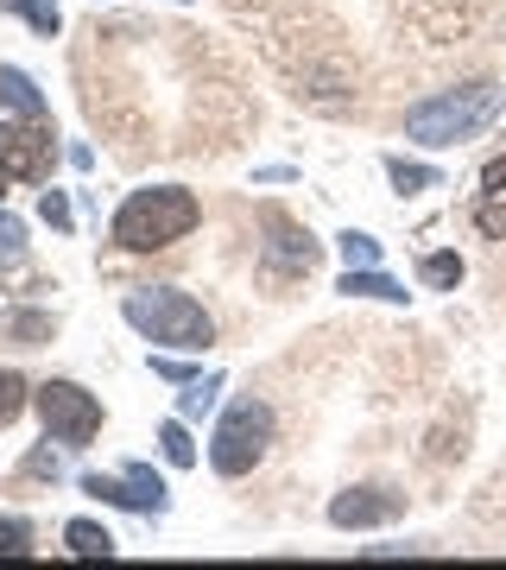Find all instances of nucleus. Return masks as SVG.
Returning a JSON list of instances; mask_svg holds the SVG:
<instances>
[{
  "label": "nucleus",
  "mask_w": 506,
  "mask_h": 570,
  "mask_svg": "<svg viewBox=\"0 0 506 570\" xmlns=\"http://www.w3.org/2000/svg\"><path fill=\"white\" fill-rule=\"evenodd\" d=\"M44 223H58V228H70V204H63V197H58V190H44Z\"/></svg>",
  "instance_id": "4be33fe9"
},
{
  "label": "nucleus",
  "mask_w": 506,
  "mask_h": 570,
  "mask_svg": "<svg viewBox=\"0 0 506 570\" xmlns=\"http://www.w3.org/2000/svg\"><path fill=\"white\" fill-rule=\"evenodd\" d=\"M20 254H26V228L13 216H0V266H20Z\"/></svg>",
  "instance_id": "aec40b11"
},
{
  "label": "nucleus",
  "mask_w": 506,
  "mask_h": 570,
  "mask_svg": "<svg viewBox=\"0 0 506 570\" xmlns=\"http://www.w3.org/2000/svg\"><path fill=\"white\" fill-rule=\"evenodd\" d=\"M197 197L190 190H178V184H165V190H133L121 204V216H115V242L127 247V254H152V247H171L183 242L190 228H197Z\"/></svg>",
  "instance_id": "f257e3e1"
},
{
  "label": "nucleus",
  "mask_w": 506,
  "mask_h": 570,
  "mask_svg": "<svg viewBox=\"0 0 506 570\" xmlns=\"http://www.w3.org/2000/svg\"><path fill=\"white\" fill-rule=\"evenodd\" d=\"M399 494H386V489H348L329 501V520L336 527H386V520H399Z\"/></svg>",
  "instance_id": "6e6552de"
},
{
  "label": "nucleus",
  "mask_w": 506,
  "mask_h": 570,
  "mask_svg": "<svg viewBox=\"0 0 506 570\" xmlns=\"http://www.w3.org/2000/svg\"><path fill=\"white\" fill-rule=\"evenodd\" d=\"M32 551V527L26 520H0V558H26Z\"/></svg>",
  "instance_id": "dca6fc26"
},
{
  "label": "nucleus",
  "mask_w": 506,
  "mask_h": 570,
  "mask_svg": "<svg viewBox=\"0 0 506 570\" xmlns=\"http://www.w3.org/2000/svg\"><path fill=\"white\" fill-rule=\"evenodd\" d=\"M393 184H399V190H430V184H437V171H425V165H405V159H393Z\"/></svg>",
  "instance_id": "412c9836"
},
{
  "label": "nucleus",
  "mask_w": 506,
  "mask_h": 570,
  "mask_svg": "<svg viewBox=\"0 0 506 570\" xmlns=\"http://www.w3.org/2000/svg\"><path fill=\"white\" fill-rule=\"evenodd\" d=\"M266 444H272V412H266L260 400H235L222 431H216L209 463H216V475H247V469L266 456Z\"/></svg>",
  "instance_id": "20e7f679"
},
{
  "label": "nucleus",
  "mask_w": 506,
  "mask_h": 570,
  "mask_svg": "<svg viewBox=\"0 0 506 570\" xmlns=\"http://www.w3.org/2000/svg\"><path fill=\"white\" fill-rule=\"evenodd\" d=\"M39 412H44V431H51L58 444H89V438L101 431L96 393H82L77 381H51V387H39Z\"/></svg>",
  "instance_id": "39448f33"
},
{
  "label": "nucleus",
  "mask_w": 506,
  "mask_h": 570,
  "mask_svg": "<svg viewBox=\"0 0 506 570\" xmlns=\"http://www.w3.org/2000/svg\"><path fill=\"white\" fill-rule=\"evenodd\" d=\"M63 539H70V551H77V558H108V551H115V539H108L96 520H70V527H63Z\"/></svg>",
  "instance_id": "9b49d317"
},
{
  "label": "nucleus",
  "mask_w": 506,
  "mask_h": 570,
  "mask_svg": "<svg viewBox=\"0 0 506 570\" xmlns=\"http://www.w3.org/2000/svg\"><path fill=\"white\" fill-rule=\"evenodd\" d=\"M159 444H165V456H171V463H197V444H190V431H183V425H165L159 431Z\"/></svg>",
  "instance_id": "f3484780"
},
{
  "label": "nucleus",
  "mask_w": 506,
  "mask_h": 570,
  "mask_svg": "<svg viewBox=\"0 0 506 570\" xmlns=\"http://www.w3.org/2000/svg\"><path fill=\"white\" fill-rule=\"evenodd\" d=\"M0 96L20 108V115H44V96L32 89V77H26V70H0Z\"/></svg>",
  "instance_id": "f8f14e48"
},
{
  "label": "nucleus",
  "mask_w": 506,
  "mask_h": 570,
  "mask_svg": "<svg viewBox=\"0 0 506 570\" xmlns=\"http://www.w3.org/2000/svg\"><path fill=\"white\" fill-rule=\"evenodd\" d=\"M127 324L140 330V336H152V343L165 348H209V311L190 298V292H171V285H152V292H127Z\"/></svg>",
  "instance_id": "7ed1b4c3"
},
{
  "label": "nucleus",
  "mask_w": 506,
  "mask_h": 570,
  "mask_svg": "<svg viewBox=\"0 0 506 570\" xmlns=\"http://www.w3.org/2000/svg\"><path fill=\"white\" fill-rule=\"evenodd\" d=\"M216 393H222V381H216V374H209V381H190V387H183V400H178V412H183V419H202V412L216 406Z\"/></svg>",
  "instance_id": "4468645a"
},
{
  "label": "nucleus",
  "mask_w": 506,
  "mask_h": 570,
  "mask_svg": "<svg viewBox=\"0 0 506 570\" xmlns=\"http://www.w3.org/2000/svg\"><path fill=\"white\" fill-rule=\"evenodd\" d=\"M343 261L348 266H380V242H374V235H343Z\"/></svg>",
  "instance_id": "6ab92c4d"
},
{
  "label": "nucleus",
  "mask_w": 506,
  "mask_h": 570,
  "mask_svg": "<svg viewBox=\"0 0 506 570\" xmlns=\"http://www.w3.org/2000/svg\"><path fill=\"white\" fill-rule=\"evenodd\" d=\"M418 273H425V285H456L463 279V261H456V254H430Z\"/></svg>",
  "instance_id": "a211bd4d"
},
{
  "label": "nucleus",
  "mask_w": 506,
  "mask_h": 570,
  "mask_svg": "<svg viewBox=\"0 0 506 570\" xmlns=\"http://www.w3.org/2000/svg\"><path fill=\"white\" fill-rule=\"evenodd\" d=\"M494 108H500V89H494V82L444 89V96H430V102H418L411 115H405V134H411L418 146H463L494 121Z\"/></svg>",
  "instance_id": "f03ea898"
},
{
  "label": "nucleus",
  "mask_w": 506,
  "mask_h": 570,
  "mask_svg": "<svg viewBox=\"0 0 506 570\" xmlns=\"http://www.w3.org/2000/svg\"><path fill=\"white\" fill-rule=\"evenodd\" d=\"M44 165H51V127H39V115L0 121V171L7 178H44Z\"/></svg>",
  "instance_id": "423d86ee"
},
{
  "label": "nucleus",
  "mask_w": 506,
  "mask_h": 570,
  "mask_svg": "<svg viewBox=\"0 0 506 570\" xmlns=\"http://www.w3.org/2000/svg\"><path fill=\"white\" fill-rule=\"evenodd\" d=\"M475 223L494 235V242H506V159H494L482 171V197H475Z\"/></svg>",
  "instance_id": "1a4fd4ad"
},
{
  "label": "nucleus",
  "mask_w": 506,
  "mask_h": 570,
  "mask_svg": "<svg viewBox=\"0 0 506 570\" xmlns=\"http://www.w3.org/2000/svg\"><path fill=\"white\" fill-rule=\"evenodd\" d=\"M343 292H348V298H386V305H405V298H411L399 279H386V273H374V266H348Z\"/></svg>",
  "instance_id": "9d476101"
},
{
  "label": "nucleus",
  "mask_w": 506,
  "mask_h": 570,
  "mask_svg": "<svg viewBox=\"0 0 506 570\" xmlns=\"http://www.w3.org/2000/svg\"><path fill=\"white\" fill-rule=\"evenodd\" d=\"M0 7H13V13H26V20L39 26L44 39H51V32H58V20H63V13H58V0H0Z\"/></svg>",
  "instance_id": "ddd939ff"
},
{
  "label": "nucleus",
  "mask_w": 506,
  "mask_h": 570,
  "mask_svg": "<svg viewBox=\"0 0 506 570\" xmlns=\"http://www.w3.org/2000/svg\"><path fill=\"white\" fill-rule=\"evenodd\" d=\"M26 412V381L20 374H0V425H13Z\"/></svg>",
  "instance_id": "2eb2a0df"
},
{
  "label": "nucleus",
  "mask_w": 506,
  "mask_h": 570,
  "mask_svg": "<svg viewBox=\"0 0 506 570\" xmlns=\"http://www.w3.org/2000/svg\"><path fill=\"white\" fill-rule=\"evenodd\" d=\"M89 494H101V501H121V508H140V513H165V482L152 475L146 463L127 469V482H108V475H89L82 482Z\"/></svg>",
  "instance_id": "0eeeda50"
}]
</instances>
